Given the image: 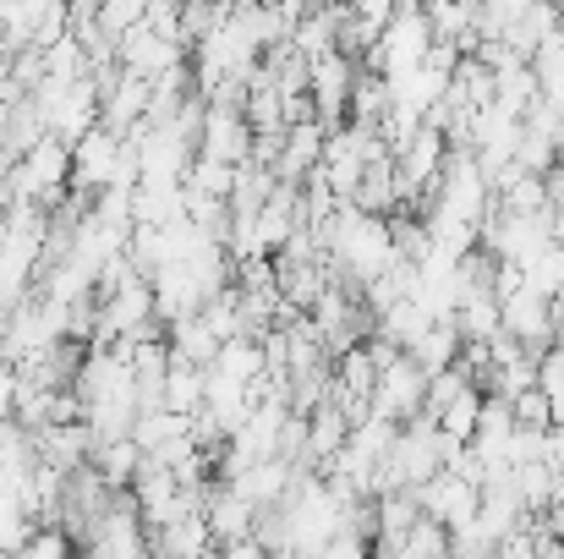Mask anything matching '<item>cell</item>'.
I'll use <instances>...</instances> for the list:
<instances>
[{"label":"cell","instance_id":"1","mask_svg":"<svg viewBox=\"0 0 564 559\" xmlns=\"http://www.w3.org/2000/svg\"><path fill=\"white\" fill-rule=\"evenodd\" d=\"M357 61H346L340 50H329V55H318L313 61V77H307V99H313V116H318V127H340L346 121V105H351V88H357Z\"/></svg>","mask_w":564,"mask_h":559},{"label":"cell","instance_id":"2","mask_svg":"<svg viewBox=\"0 0 564 559\" xmlns=\"http://www.w3.org/2000/svg\"><path fill=\"white\" fill-rule=\"evenodd\" d=\"M121 154H127V138H116L105 127H94L83 143H72V192H88V197L110 192L121 176Z\"/></svg>","mask_w":564,"mask_h":559},{"label":"cell","instance_id":"3","mask_svg":"<svg viewBox=\"0 0 564 559\" xmlns=\"http://www.w3.org/2000/svg\"><path fill=\"white\" fill-rule=\"evenodd\" d=\"M422 395H427V373L416 368L411 357H394L389 368L378 373L373 384V400H368V411L373 417H389V422H416L422 417Z\"/></svg>","mask_w":564,"mask_h":559},{"label":"cell","instance_id":"4","mask_svg":"<svg viewBox=\"0 0 564 559\" xmlns=\"http://www.w3.org/2000/svg\"><path fill=\"white\" fill-rule=\"evenodd\" d=\"M499 330H505L521 352L543 357V352L554 346V302H543V297H532V291H516V297L499 302Z\"/></svg>","mask_w":564,"mask_h":559},{"label":"cell","instance_id":"5","mask_svg":"<svg viewBox=\"0 0 564 559\" xmlns=\"http://www.w3.org/2000/svg\"><path fill=\"white\" fill-rule=\"evenodd\" d=\"M247 154H252V127H247V116L241 110H219V105H208L203 110V132H197V160H214V165H247Z\"/></svg>","mask_w":564,"mask_h":559},{"label":"cell","instance_id":"6","mask_svg":"<svg viewBox=\"0 0 564 559\" xmlns=\"http://www.w3.org/2000/svg\"><path fill=\"white\" fill-rule=\"evenodd\" d=\"M203 527H208L214 549H225V544H247L252 527H258V510H252L230 483H214L208 499H203Z\"/></svg>","mask_w":564,"mask_h":559},{"label":"cell","instance_id":"7","mask_svg":"<svg viewBox=\"0 0 564 559\" xmlns=\"http://www.w3.org/2000/svg\"><path fill=\"white\" fill-rule=\"evenodd\" d=\"M324 143H329V127H318V121L285 127V149H280L274 182H280V186H302L313 171H318V165H324Z\"/></svg>","mask_w":564,"mask_h":559},{"label":"cell","instance_id":"8","mask_svg":"<svg viewBox=\"0 0 564 559\" xmlns=\"http://www.w3.org/2000/svg\"><path fill=\"white\" fill-rule=\"evenodd\" d=\"M149 555L154 559H208L214 555V538H208L203 516H182V522L149 533Z\"/></svg>","mask_w":564,"mask_h":559},{"label":"cell","instance_id":"9","mask_svg":"<svg viewBox=\"0 0 564 559\" xmlns=\"http://www.w3.org/2000/svg\"><path fill=\"white\" fill-rule=\"evenodd\" d=\"M138 466H143V450L132 444V439H110V444H94V455H88V472L110 488V494H121V488H132V477H138Z\"/></svg>","mask_w":564,"mask_h":559},{"label":"cell","instance_id":"10","mask_svg":"<svg viewBox=\"0 0 564 559\" xmlns=\"http://www.w3.org/2000/svg\"><path fill=\"white\" fill-rule=\"evenodd\" d=\"M165 346H171V357L176 363H187V368L208 373L214 368V357H219V341L208 335V324L192 313V319H176L171 330H165Z\"/></svg>","mask_w":564,"mask_h":559},{"label":"cell","instance_id":"11","mask_svg":"<svg viewBox=\"0 0 564 559\" xmlns=\"http://www.w3.org/2000/svg\"><path fill=\"white\" fill-rule=\"evenodd\" d=\"M400 357H411L416 368L433 378V373H444V368H455V363H460V335H455V324H449V319H444V324H427V335H422L411 352H400Z\"/></svg>","mask_w":564,"mask_h":559},{"label":"cell","instance_id":"12","mask_svg":"<svg viewBox=\"0 0 564 559\" xmlns=\"http://www.w3.org/2000/svg\"><path fill=\"white\" fill-rule=\"evenodd\" d=\"M197 319L208 324V335L225 346V341H236L241 335V297H236V286H225V291H214L203 308H197Z\"/></svg>","mask_w":564,"mask_h":559},{"label":"cell","instance_id":"13","mask_svg":"<svg viewBox=\"0 0 564 559\" xmlns=\"http://www.w3.org/2000/svg\"><path fill=\"white\" fill-rule=\"evenodd\" d=\"M197 406H203V373L171 357V373H165V411L197 417Z\"/></svg>","mask_w":564,"mask_h":559},{"label":"cell","instance_id":"14","mask_svg":"<svg viewBox=\"0 0 564 559\" xmlns=\"http://www.w3.org/2000/svg\"><path fill=\"white\" fill-rule=\"evenodd\" d=\"M477 411H482V389H466L455 406H444L438 411V439H449V444H471V433H477Z\"/></svg>","mask_w":564,"mask_h":559},{"label":"cell","instance_id":"15","mask_svg":"<svg viewBox=\"0 0 564 559\" xmlns=\"http://www.w3.org/2000/svg\"><path fill=\"white\" fill-rule=\"evenodd\" d=\"M11 559H77V549H72V538L61 527H33V538Z\"/></svg>","mask_w":564,"mask_h":559},{"label":"cell","instance_id":"16","mask_svg":"<svg viewBox=\"0 0 564 559\" xmlns=\"http://www.w3.org/2000/svg\"><path fill=\"white\" fill-rule=\"evenodd\" d=\"M560 165H564V121H560Z\"/></svg>","mask_w":564,"mask_h":559}]
</instances>
